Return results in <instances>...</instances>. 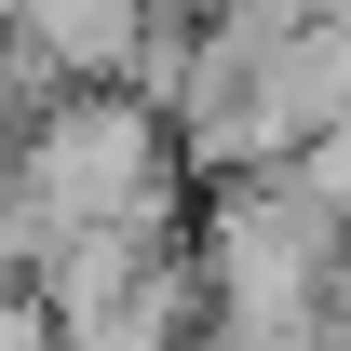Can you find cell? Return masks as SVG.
Wrapping results in <instances>:
<instances>
[{"label": "cell", "mask_w": 351, "mask_h": 351, "mask_svg": "<svg viewBox=\"0 0 351 351\" xmlns=\"http://www.w3.org/2000/svg\"><path fill=\"white\" fill-rule=\"evenodd\" d=\"M14 162H27V189L54 203L68 243H82V230H149V243H162L189 149H176V122L149 108V95H54Z\"/></svg>", "instance_id": "obj_1"}]
</instances>
